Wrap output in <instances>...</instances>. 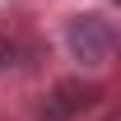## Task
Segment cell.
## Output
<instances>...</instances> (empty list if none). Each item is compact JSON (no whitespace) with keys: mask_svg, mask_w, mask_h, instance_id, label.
Returning a JSON list of instances; mask_svg holds the SVG:
<instances>
[{"mask_svg":"<svg viewBox=\"0 0 121 121\" xmlns=\"http://www.w3.org/2000/svg\"><path fill=\"white\" fill-rule=\"evenodd\" d=\"M9 56H14V51H9V42H5V37H0V70L9 65Z\"/></svg>","mask_w":121,"mask_h":121,"instance_id":"cell-3","label":"cell"},{"mask_svg":"<svg viewBox=\"0 0 121 121\" xmlns=\"http://www.w3.org/2000/svg\"><path fill=\"white\" fill-rule=\"evenodd\" d=\"M65 47L79 65H107L112 51H117V23L107 14H75L65 23Z\"/></svg>","mask_w":121,"mask_h":121,"instance_id":"cell-1","label":"cell"},{"mask_svg":"<svg viewBox=\"0 0 121 121\" xmlns=\"http://www.w3.org/2000/svg\"><path fill=\"white\" fill-rule=\"evenodd\" d=\"M93 98H98V93H93L84 79H60L56 89L47 93L37 121H75V117H84V112L93 107Z\"/></svg>","mask_w":121,"mask_h":121,"instance_id":"cell-2","label":"cell"}]
</instances>
